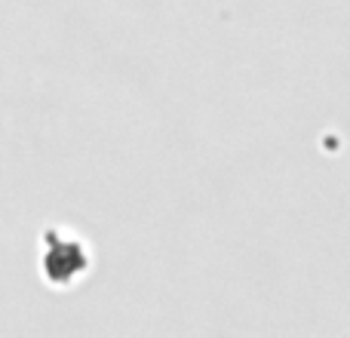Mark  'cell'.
<instances>
[{
    "mask_svg": "<svg viewBox=\"0 0 350 338\" xmlns=\"http://www.w3.org/2000/svg\"><path fill=\"white\" fill-rule=\"evenodd\" d=\"M43 271L53 283L68 286L71 280H77L80 274L86 271V252L77 246V243H53V249L46 252V261H43Z\"/></svg>",
    "mask_w": 350,
    "mask_h": 338,
    "instance_id": "cell-1",
    "label": "cell"
}]
</instances>
